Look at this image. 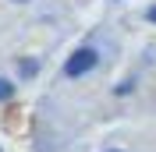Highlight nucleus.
<instances>
[{
    "label": "nucleus",
    "instance_id": "nucleus-1",
    "mask_svg": "<svg viewBox=\"0 0 156 152\" xmlns=\"http://www.w3.org/2000/svg\"><path fill=\"white\" fill-rule=\"evenodd\" d=\"M92 67H96V53L92 50H75L68 57V64H64V74L78 78V74H85V71H92Z\"/></svg>",
    "mask_w": 156,
    "mask_h": 152
},
{
    "label": "nucleus",
    "instance_id": "nucleus-4",
    "mask_svg": "<svg viewBox=\"0 0 156 152\" xmlns=\"http://www.w3.org/2000/svg\"><path fill=\"white\" fill-rule=\"evenodd\" d=\"M18 4H21V0H18Z\"/></svg>",
    "mask_w": 156,
    "mask_h": 152
},
{
    "label": "nucleus",
    "instance_id": "nucleus-3",
    "mask_svg": "<svg viewBox=\"0 0 156 152\" xmlns=\"http://www.w3.org/2000/svg\"><path fill=\"white\" fill-rule=\"evenodd\" d=\"M149 21H156V7H153V11H149Z\"/></svg>",
    "mask_w": 156,
    "mask_h": 152
},
{
    "label": "nucleus",
    "instance_id": "nucleus-2",
    "mask_svg": "<svg viewBox=\"0 0 156 152\" xmlns=\"http://www.w3.org/2000/svg\"><path fill=\"white\" fill-rule=\"evenodd\" d=\"M11 92H14V88H11V81H4V78H0V99H11Z\"/></svg>",
    "mask_w": 156,
    "mask_h": 152
}]
</instances>
